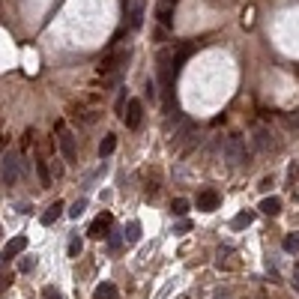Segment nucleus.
Here are the masks:
<instances>
[{
  "mask_svg": "<svg viewBox=\"0 0 299 299\" xmlns=\"http://www.w3.org/2000/svg\"><path fill=\"white\" fill-rule=\"evenodd\" d=\"M284 126H287V129H293V132H299V120H296V117H284Z\"/></svg>",
  "mask_w": 299,
  "mask_h": 299,
  "instance_id": "obj_29",
  "label": "nucleus"
},
{
  "mask_svg": "<svg viewBox=\"0 0 299 299\" xmlns=\"http://www.w3.org/2000/svg\"><path fill=\"white\" fill-rule=\"evenodd\" d=\"M18 269H21V272H33L36 269V257H24V261L18 264Z\"/></svg>",
  "mask_w": 299,
  "mask_h": 299,
  "instance_id": "obj_25",
  "label": "nucleus"
},
{
  "mask_svg": "<svg viewBox=\"0 0 299 299\" xmlns=\"http://www.w3.org/2000/svg\"><path fill=\"white\" fill-rule=\"evenodd\" d=\"M81 240H78V236H72L69 240V248H66V251H69V257H78V254H81Z\"/></svg>",
  "mask_w": 299,
  "mask_h": 299,
  "instance_id": "obj_23",
  "label": "nucleus"
},
{
  "mask_svg": "<svg viewBox=\"0 0 299 299\" xmlns=\"http://www.w3.org/2000/svg\"><path fill=\"white\" fill-rule=\"evenodd\" d=\"M114 150H117V138H114V135H105V138H102V144H99V156L108 158Z\"/></svg>",
  "mask_w": 299,
  "mask_h": 299,
  "instance_id": "obj_18",
  "label": "nucleus"
},
{
  "mask_svg": "<svg viewBox=\"0 0 299 299\" xmlns=\"http://www.w3.org/2000/svg\"><path fill=\"white\" fill-rule=\"evenodd\" d=\"M24 248H27V236H15V240H9L6 248H3V254H0V264H9V261L18 257Z\"/></svg>",
  "mask_w": 299,
  "mask_h": 299,
  "instance_id": "obj_7",
  "label": "nucleus"
},
{
  "mask_svg": "<svg viewBox=\"0 0 299 299\" xmlns=\"http://www.w3.org/2000/svg\"><path fill=\"white\" fill-rule=\"evenodd\" d=\"M42 299H63V293L54 290V287H42Z\"/></svg>",
  "mask_w": 299,
  "mask_h": 299,
  "instance_id": "obj_26",
  "label": "nucleus"
},
{
  "mask_svg": "<svg viewBox=\"0 0 299 299\" xmlns=\"http://www.w3.org/2000/svg\"><path fill=\"white\" fill-rule=\"evenodd\" d=\"M197 210H204V212H210V210H215L218 207V192H212V189H207V192H201L197 194Z\"/></svg>",
  "mask_w": 299,
  "mask_h": 299,
  "instance_id": "obj_10",
  "label": "nucleus"
},
{
  "mask_svg": "<svg viewBox=\"0 0 299 299\" xmlns=\"http://www.w3.org/2000/svg\"><path fill=\"white\" fill-rule=\"evenodd\" d=\"M129 57H132V51L129 48H123V51H117V54H111V57H105L102 60V66H99V72L102 75H111V72H120L129 63Z\"/></svg>",
  "mask_w": 299,
  "mask_h": 299,
  "instance_id": "obj_4",
  "label": "nucleus"
},
{
  "mask_svg": "<svg viewBox=\"0 0 299 299\" xmlns=\"http://www.w3.org/2000/svg\"><path fill=\"white\" fill-rule=\"evenodd\" d=\"M57 135H60V153L66 162H78V147H75V135L66 132L63 126H57Z\"/></svg>",
  "mask_w": 299,
  "mask_h": 299,
  "instance_id": "obj_5",
  "label": "nucleus"
},
{
  "mask_svg": "<svg viewBox=\"0 0 299 299\" xmlns=\"http://www.w3.org/2000/svg\"><path fill=\"white\" fill-rule=\"evenodd\" d=\"M180 60L174 57V51H158V81L165 90H174V81L180 75Z\"/></svg>",
  "mask_w": 299,
  "mask_h": 299,
  "instance_id": "obj_1",
  "label": "nucleus"
},
{
  "mask_svg": "<svg viewBox=\"0 0 299 299\" xmlns=\"http://www.w3.org/2000/svg\"><path fill=\"white\" fill-rule=\"evenodd\" d=\"M36 174H39V183H42V189H48L51 186V171H48V162H36Z\"/></svg>",
  "mask_w": 299,
  "mask_h": 299,
  "instance_id": "obj_15",
  "label": "nucleus"
},
{
  "mask_svg": "<svg viewBox=\"0 0 299 299\" xmlns=\"http://www.w3.org/2000/svg\"><path fill=\"white\" fill-rule=\"evenodd\" d=\"M176 3H180V0H158L156 15H158V24H162V27H171V24H174V9H176Z\"/></svg>",
  "mask_w": 299,
  "mask_h": 299,
  "instance_id": "obj_9",
  "label": "nucleus"
},
{
  "mask_svg": "<svg viewBox=\"0 0 299 299\" xmlns=\"http://www.w3.org/2000/svg\"><path fill=\"white\" fill-rule=\"evenodd\" d=\"M120 243H123V236H120V233H108V246L114 248V251L120 248Z\"/></svg>",
  "mask_w": 299,
  "mask_h": 299,
  "instance_id": "obj_27",
  "label": "nucleus"
},
{
  "mask_svg": "<svg viewBox=\"0 0 299 299\" xmlns=\"http://www.w3.org/2000/svg\"><path fill=\"white\" fill-rule=\"evenodd\" d=\"M171 210H174L176 215H186V212H189V201H183V197H176V201H174V207H171Z\"/></svg>",
  "mask_w": 299,
  "mask_h": 299,
  "instance_id": "obj_24",
  "label": "nucleus"
},
{
  "mask_svg": "<svg viewBox=\"0 0 299 299\" xmlns=\"http://www.w3.org/2000/svg\"><path fill=\"white\" fill-rule=\"evenodd\" d=\"M215 299H228V293H218V296H215Z\"/></svg>",
  "mask_w": 299,
  "mask_h": 299,
  "instance_id": "obj_32",
  "label": "nucleus"
},
{
  "mask_svg": "<svg viewBox=\"0 0 299 299\" xmlns=\"http://www.w3.org/2000/svg\"><path fill=\"white\" fill-rule=\"evenodd\" d=\"M284 251H287V254L299 251V233H287V236H284Z\"/></svg>",
  "mask_w": 299,
  "mask_h": 299,
  "instance_id": "obj_21",
  "label": "nucleus"
},
{
  "mask_svg": "<svg viewBox=\"0 0 299 299\" xmlns=\"http://www.w3.org/2000/svg\"><path fill=\"white\" fill-rule=\"evenodd\" d=\"M123 240L129 243V246H135V243L141 240V225H138V222H132V225L123 230Z\"/></svg>",
  "mask_w": 299,
  "mask_h": 299,
  "instance_id": "obj_17",
  "label": "nucleus"
},
{
  "mask_svg": "<svg viewBox=\"0 0 299 299\" xmlns=\"http://www.w3.org/2000/svg\"><path fill=\"white\" fill-rule=\"evenodd\" d=\"M60 215H63V201H54L51 207L42 212V218H39V222H42L45 228H51V225L57 222V218H60Z\"/></svg>",
  "mask_w": 299,
  "mask_h": 299,
  "instance_id": "obj_13",
  "label": "nucleus"
},
{
  "mask_svg": "<svg viewBox=\"0 0 299 299\" xmlns=\"http://www.w3.org/2000/svg\"><path fill=\"white\" fill-rule=\"evenodd\" d=\"M254 147H257L261 153H266V150H272V147H275V141H272V132L261 126V129L254 132Z\"/></svg>",
  "mask_w": 299,
  "mask_h": 299,
  "instance_id": "obj_11",
  "label": "nucleus"
},
{
  "mask_svg": "<svg viewBox=\"0 0 299 299\" xmlns=\"http://www.w3.org/2000/svg\"><path fill=\"white\" fill-rule=\"evenodd\" d=\"M111 225H114V215H111V212H102V215H99V218L90 225V236H93V240H102V236H108Z\"/></svg>",
  "mask_w": 299,
  "mask_h": 299,
  "instance_id": "obj_8",
  "label": "nucleus"
},
{
  "mask_svg": "<svg viewBox=\"0 0 299 299\" xmlns=\"http://www.w3.org/2000/svg\"><path fill=\"white\" fill-rule=\"evenodd\" d=\"M144 21V0H132V9H129V30H138Z\"/></svg>",
  "mask_w": 299,
  "mask_h": 299,
  "instance_id": "obj_12",
  "label": "nucleus"
},
{
  "mask_svg": "<svg viewBox=\"0 0 299 299\" xmlns=\"http://www.w3.org/2000/svg\"><path fill=\"white\" fill-rule=\"evenodd\" d=\"M222 156H225L228 165H243V162H248V150H246V144H243V138L240 135H230L228 141H225V147H222Z\"/></svg>",
  "mask_w": 299,
  "mask_h": 299,
  "instance_id": "obj_3",
  "label": "nucleus"
},
{
  "mask_svg": "<svg viewBox=\"0 0 299 299\" xmlns=\"http://www.w3.org/2000/svg\"><path fill=\"white\" fill-rule=\"evenodd\" d=\"M251 222H254V212H251V210H246V212H240V215H236V218H233L230 225H233V228L240 230V228H248Z\"/></svg>",
  "mask_w": 299,
  "mask_h": 299,
  "instance_id": "obj_19",
  "label": "nucleus"
},
{
  "mask_svg": "<svg viewBox=\"0 0 299 299\" xmlns=\"http://www.w3.org/2000/svg\"><path fill=\"white\" fill-rule=\"evenodd\" d=\"M123 120H126L129 129H138V126H141V120H144L141 99H129V105H126V111H123Z\"/></svg>",
  "mask_w": 299,
  "mask_h": 299,
  "instance_id": "obj_6",
  "label": "nucleus"
},
{
  "mask_svg": "<svg viewBox=\"0 0 299 299\" xmlns=\"http://www.w3.org/2000/svg\"><path fill=\"white\" fill-rule=\"evenodd\" d=\"M9 284H12V275H0V290H3V287H9Z\"/></svg>",
  "mask_w": 299,
  "mask_h": 299,
  "instance_id": "obj_30",
  "label": "nucleus"
},
{
  "mask_svg": "<svg viewBox=\"0 0 299 299\" xmlns=\"http://www.w3.org/2000/svg\"><path fill=\"white\" fill-rule=\"evenodd\" d=\"M126 105H129V99H126V93H120V99H117V105H114V111L123 117V111H126Z\"/></svg>",
  "mask_w": 299,
  "mask_h": 299,
  "instance_id": "obj_28",
  "label": "nucleus"
},
{
  "mask_svg": "<svg viewBox=\"0 0 299 299\" xmlns=\"http://www.w3.org/2000/svg\"><path fill=\"white\" fill-rule=\"evenodd\" d=\"M192 132H194V123H186V126H183V129H180V132L174 135V138H171V141H174V147H183V141H186Z\"/></svg>",
  "mask_w": 299,
  "mask_h": 299,
  "instance_id": "obj_20",
  "label": "nucleus"
},
{
  "mask_svg": "<svg viewBox=\"0 0 299 299\" xmlns=\"http://www.w3.org/2000/svg\"><path fill=\"white\" fill-rule=\"evenodd\" d=\"M293 287L299 290V266H293Z\"/></svg>",
  "mask_w": 299,
  "mask_h": 299,
  "instance_id": "obj_31",
  "label": "nucleus"
},
{
  "mask_svg": "<svg viewBox=\"0 0 299 299\" xmlns=\"http://www.w3.org/2000/svg\"><path fill=\"white\" fill-rule=\"evenodd\" d=\"M84 210H87V197H78V201L72 204L69 215H72V218H78V215H84Z\"/></svg>",
  "mask_w": 299,
  "mask_h": 299,
  "instance_id": "obj_22",
  "label": "nucleus"
},
{
  "mask_svg": "<svg viewBox=\"0 0 299 299\" xmlns=\"http://www.w3.org/2000/svg\"><path fill=\"white\" fill-rule=\"evenodd\" d=\"M21 168H24V156L15 153V150H6V156H3V162H0V180H3V186H6V189L18 183Z\"/></svg>",
  "mask_w": 299,
  "mask_h": 299,
  "instance_id": "obj_2",
  "label": "nucleus"
},
{
  "mask_svg": "<svg viewBox=\"0 0 299 299\" xmlns=\"http://www.w3.org/2000/svg\"><path fill=\"white\" fill-rule=\"evenodd\" d=\"M0 233H3V230H0Z\"/></svg>",
  "mask_w": 299,
  "mask_h": 299,
  "instance_id": "obj_34",
  "label": "nucleus"
},
{
  "mask_svg": "<svg viewBox=\"0 0 299 299\" xmlns=\"http://www.w3.org/2000/svg\"><path fill=\"white\" fill-rule=\"evenodd\" d=\"M261 299H266V296H261Z\"/></svg>",
  "mask_w": 299,
  "mask_h": 299,
  "instance_id": "obj_33",
  "label": "nucleus"
},
{
  "mask_svg": "<svg viewBox=\"0 0 299 299\" xmlns=\"http://www.w3.org/2000/svg\"><path fill=\"white\" fill-rule=\"evenodd\" d=\"M96 299H120V290H117L111 282H102L99 287H96Z\"/></svg>",
  "mask_w": 299,
  "mask_h": 299,
  "instance_id": "obj_14",
  "label": "nucleus"
},
{
  "mask_svg": "<svg viewBox=\"0 0 299 299\" xmlns=\"http://www.w3.org/2000/svg\"><path fill=\"white\" fill-rule=\"evenodd\" d=\"M261 210H264L266 215H278V212H282V201H278V197H264V201H261Z\"/></svg>",
  "mask_w": 299,
  "mask_h": 299,
  "instance_id": "obj_16",
  "label": "nucleus"
}]
</instances>
